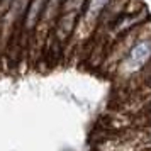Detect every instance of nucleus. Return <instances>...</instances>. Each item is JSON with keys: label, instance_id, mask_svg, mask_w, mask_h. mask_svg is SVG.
<instances>
[{"label": "nucleus", "instance_id": "obj_1", "mask_svg": "<svg viewBox=\"0 0 151 151\" xmlns=\"http://www.w3.org/2000/svg\"><path fill=\"white\" fill-rule=\"evenodd\" d=\"M112 0H87V5L83 10V15L78 19V24L75 27V32L70 39L66 49H73L78 51L82 49L85 44H90L92 37L95 34L97 24L100 21V15L105 10Z\"/></svg>", "mask_w": 151, "mask_h": 151}, {"label": "nucleus", "instance_id": "obj_2", "mask_svg": "<svg viewBox=\"0 0 151 151\" xmlns=\"http://www.w3.org/2000/svg\"><path fill=\"white\" fill-rule=\"evenodd\" d=\"M150 37H151V22H144L141 26H137L136 29L129 31L127 34H124L121 39H117L109 48V51H107V55H105V58L102 61V66L107 68L110 73H114L117 65L129 55L131 49L134 48L137 42L146 41Z\"/></svg>", "mask_w": 151, "mask_h": 151}, {"label": "nucleus", "instance_id": "obj_3", "mask_svg": "<svg viewBox=\"0 0 151 151\" xmlns=\"http://www.w3.org/2000/svg\"><path fill=\"white\" fill-rule=\"evenodd\" d=\"M150 63H151V37L146 39V41L137 42L136 46L131 49L129 55L117 65V68L114 70V75L121 76L126 82H131Z\"/></svg>", "mask_w": 151, "mask_h": 151}, {"label": "nucleus", "instance_id": "obj_4", "mask_svg": "<svg viewBox=\"0 0 151 151\" xmlns=\"http://www.w3.org/2000/svg\"><path fill=\"white\" fill-rule=\"evenodd\" d=\"M63 2L65 0H48L46 7L42 10L41 19L37 22V27H36L34 34L31 37V44L36 49H41L44 44H48V39L51 36V32H53V29H55L60 10L63 7Z\"/></svg>", "mask_w": 151, "mask_h": 151}, {"label": "nucleus", "instance_id": "obj_5", "mask_svg": "<svg viewBox=\"0 0 151 151\" xmlns=\"http://www.w3.org/2000/svg\"><path fill=\"white\" fill-rule=\"evenodd\" d=\"M48 0H31L29 2L27 9H26V14H24V19H22V24H21V41L22 42H27L32 34H34L36 27H37V22L41 19L42 15V10L46 7Z\"/></svg>", "mask_w": 151, "mask_h": 151}, {"label": "nucleus", "instance_id": "obj_6", "mask_svg": "<svg viewBox=\"0 0 151 151\" xmlns=\"http://www.w3.org/2000/svg\"><path fill=\"white\" fill-rule=\"evenodd\" d=\"M146 109H148V110H146V112H151V102L148 104V107H146Z\"/></svg>", "mask_w": 151, "mask_h": 151}]
</instances>
